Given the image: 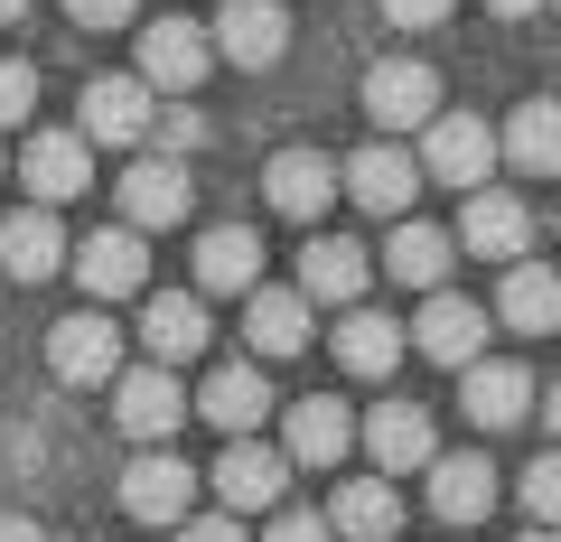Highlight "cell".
Returning a JSON list of instances; mask_svg holds the SVG:
<instances>
[{"label":"cell","mask_w":561,"mask_h":542,"mask_svg":"<svg viewBox=\"0 0 561 542\" xmlns=\"http://www.w3.org/2000/svg\"><path fill=\"white\" fill-rule=\"evenodd\" d=\"M486 169H496V131H486L478 113H440L421 131V178L431 187H468V197H478Z\"/></svg>","instance_id":"1"},{"label":"cell","mask_w":561,"mask_h":542,"mask_svg":"<svg viewBox=\"0 0 561 542\" xmlns=\"http://www.w3.org/2000/svg\"><path fill=\"white\" fill-rule=\"evenodd\" d=\"M365 113H375L383 131H431V122H440V76H431L421 57L365 66Z\"/></svg>","instance_id":"2"},{"label":"cell","mask_w":561,"mask_h":542,"mask_svg":"<svg viewBox=\"0 0 561 542\" xmlns=\"http://www.w3.org/2000/svg\"><path fill=\"white\" fill-rule=\"evenodd\" d=\"M187 505H197V468L179 449H140L122 468V515L131 523H187Z\"/></svg>","instance_id":"3"},{"label":"cell","mask_w":561,"mask_h":542,"mask_svg":"<svg viewBox=\"0 0 561 542\" xmlns=\"http://www.w3.org/2000/svg\"><path fill=\"white\" fill-rule=\"evenodd\" d=\"M20 178H28V197L57 216V206H76L84 187H94V141H84V131H28Z\"/></svg>","instance_id":"4"},{"label":"cell","mask_w":561,"mask_h":542,"mask_svg":"<svg viewBox=\"0 0 561 542\" xmlns=\"http://www.w3.org/2000/svg\"><path fill=\"white\" fill-rule=\"evenodd\" d=\"M486 327H496V319H486L478 300H459V290H431V300H421V319L402 327V337H412L431 365H459V374H468V365L486 356Z\"/></svg>","instance_id":"5"},{"label":"cell","mask_w":561,"mask_h":542,"mask_svg":"<svg viewBox=\"0 0 561 542\" xmlns=\"http://www.w3.org/2000/svg\"><path fill=\"white\" fill-rule=\"evenodd\" d=\"M113 422H122V440H150V449H160L169 430L187 422L179 374H169V365H131V374H113Z\"/></svg>","instance_id":"6"},{"label":"cell","mask_w":561,"mask_h":542,"mask_svg":"<svg viewBox=\"0 0 561 542\" xmlns=\"http://www.w3.org/2000/svg\"><path fill=\"white\" fill-rule=\"evenodd\" d=\"M337 197H356L365 216H402L421 197V160L393 150V141H365L356 160H337Z\"/></svg>","instance_id":"7"},{"label":"cell","mask_w":561,"mask_h":542,"mask_svg":"<svg viewBox=\"0 0 561 542\" xmlns=\"http://www.w3.org/2000/svg\"><path fill=\"white\" fill-rule=\"evenodd\" d=\"M524 243H534V206H524L515 187H478L468 216H459V253H486L496 272H515Z\"/></svg>","instance_id":"8"},{"label":"cell","mask_w":561,"mask_h":542,"mask_svg":"<svg viewBox=\"0 0 561 542\" xmlns=\"http://www.w3.org/2000/svg\"><path fill=\"white\" fill-rule=\"evenodd\" d=\"M160 122V94L140 76H94L84 84V141H113V150H140Z\"/></svg>","instance_id":"9"},{"label":"cell","mask_w":561,"mask_h":542,"mask_svg":"<svg viewBox=\"0 0 561 542\" xmlns=\"http://www.w3.org/2000/svg\"><path fill=\"white\" fill-rule=\"evenodd\" d=\"M262 197H272V216L319 224L328 206H337V160H328V150H272V169H262Z\"/></svg>","instance_id":"10"},{"label":"cell","mask_w":561,"mask_h":542,"mask_svg":"<svg viewBox=\"0 0 561 542\" xmlns=\"http://www.w3.org/2000/svg\"><path fill=\"white\" fill-rule=\"evenodd\" d=\"M206 20H150L140 28V84L150 94H187V84H206Z\"/></svg>","instance_id":"11"},{"label":"cell","mask_w":561,"mask_h":542,"mask_svg":"<svg viewBox=\"0 0 561 542\" xmlns=\"http://www.w3.org/2000/svg\"><path fill=\"white\" fill-rule=\"evenodd\" d=\"M346 449H356V422H346L337 393H309V402L280 412V459H290V468H337Z\"/></svg>","instance_id":"12"},{"label":"cell","mask_w":561,"mask_h":542,"mask_svg":"<svg viewBox=\"0 0 561 542\" xmlns=\"http://www.w3.org/2000/svg\"><path fill=\"white\" fill-rule=\"evenodd\" d=\"M47 365H57V383H113L122 374V327L76 309V319L47 327Z\"/></svg>","instance_id":"13"},{"label":"cell","mask_w":561,"mask_h":542,"mask_svg":"<svg viewBox=\"0 0 561 542\" xmlns=\"http://www.w3.org/2000/svg\"><path fill=\"white\" fill-rule=\"evenodd\" d=\"M206 47L225 66H272L290 47V20H280V0H225L216 20H206Z\"/></svg>","instance_id":"14"},{"label":"cell","mask_w":561,"mask_h":542,"mask_svg":"<svg viewBox=\"0 0 561 542\" xmlns=\"http://www.w3.org/2000/svg\"><path fill=\"white\" fill-rule=\"evenodd\" d=\"M76 281L94 290V300H131V290L150 281V243H140L131 224H103V234L76 243Z\"/></svg>","instance_id":"15"},{"label":"cell","mask_w":561,"mask_h":542,"mask_svg":"<svg viewBox=\"0 0 561 542\" xmlns=\"http://www.w3.org/2000/svg\"><path fill=\"white\" fill-rule=\"evenodd\" d=\"M122 224H131V234H150V224H179L187 216V169L179 160H160V150H140L131 169H122Z\"/></svg>","instance_id":"16"},{"label":"cell","mask_w":561,"mask_h":542,"mask_svg":"<svg viewBox=\"0 0 561 542\" xmlns=\"http://www.w3.org/2000/svg\"><path fill=\"white\" fill-rule=\"evenodd\" d=\"M187 412H206L225 440H253L262 412H272V383H262V365H216L206 393H187Z\"/></svg>","instance_id":"17"},{"label":"cell","mask_w":561,"mask_h":542,"mask_svg":"<svg viewBox=\"0 0 561 542\" xmlns=\"http://www.w3.org/2000/svg\"><path fill=\"white\" fill-rule=\"evenodd\" d=\"M280 486H290V459H280V449H262V440H234V449L216 459L225 515H262V505H280Z\"/></svg>","instance_id":"18"},{"label":"cell","mask_w":561,"mask_h":542,"mask_svg":"<svg viewBox=\"0 0 561 542\" xmlns=\"http://www.w3.org/2000/svg\"><path fill=\"white\" fill-rule=\"evenodd\" d=\"M365 449H375V477H412V468L440 459V449H431V412H421V402H375Z\"/></svg>","instance_id":"19"},{"label":"cell","mask_w":561,"mask_h":542,"mask_svg":"<svg viewBox=\"0 0 561 542\" xmlns=\"http://www.w3.org/2000/svg\"><path fill=\"white\" fill-rule=\"evenodd\" d=\"M486 319H505L515 337H552L561 327V272L552 262H515L496 281V309H486Z\"/></svg>","instance_id":"20"},{"label":"cell","mask_w":561,"mask_h":542,"mask_svg":"<svg viewBox=\"0 0 561 542\" xmlns=\"http://www.w3.org/2000/svg\"><path fill=\"white\" fill-rule=\"evenodd\" d=\"M421 477H431V515H440V523H486V515H496V468H486L478 449L431 459Z\"/></svg>","instance_id":"21"},{"label":"cell","mask_w":561,"mask_h":542,"mask_svg":"<svg viewBox=\"0 0 561 542\" xmlns=\"http://www.w3.org/2000/svg\"><path fill=\"white\" fill-rule=\"evenodd\" d=\"M449 262H459V234L449 224H393V243H383V272H393L402 290H449Z\"/></svg>","instance_id":"22"},{"label":"cell","mask_w":561,"mask_h":542,"mask_svg":"<svg viewBox=\"0 0 561 542\" xmlns=\"http://www.w3.org/2000/svg\"><path fill=\"white\" fill-rule=\"evenodd\" d=\"M534 393H542V383L534 374H524V365H496V356H478V365H468V422H478V430H515L524 422V412H534Z\"/></svg>","instance_id":"23"},{"label":"cell","mask_w":561,"mask_h":542,"mask_svg":"<svg viewBox=\"0 0 561 542\" xmlns=\"http://www.w3.org/2000/svg\"><path fill=\"white\" fill-rule=\"evenodd\" d=\"M197 290H206V300H225V290L253 300V290H262V234H253V224H216V234L197 243Z\"/></svg>","instance_id":"24"},{"label":"cell","mask_w":561,"mask_h":542,"mask_svg":"<svg viewBox=\"0 0 561 542\" xmlns=\"http://www.w3.org/2000/svg\"><path fill=\"white\" fill-rule=\"evenodd\" d=\"M365 272H375V262H365L356 253V243H337V234H319V243H309V253H300V300L309 309H365Z\"/></svg>","instance_id":"25"},{"label":"cell","mask_w":561,"mask_h":542,"mask_svg":"<svg viewBox=\"0 0 561 542\" xmlns=\"http://www.w3.org/2000/svg\"><path fill=\"white\" fill-rule=\"evenodd\" d=\"M393 523H402L393 477H346L337 496H328V533L337 542H393Z\"/></svg>","instance_id":"26"},{"label":"cell","mask_w":561,"mask_h":542,"mask_svg":"<svg viewBox=\"0 0 561 542\" xmlns=\"http://www.w3.org/2000/svg\"><path fill=\"white\" fill-rule=\"evenodd\" d=\"M57 262H66V234H57L47 206H20V216L0 224V281H47Z\"/></svg>","instance_id":"27"},{"label":"cell","mask_w":561,"mask_h":542,"mask_svg":"<svg viewBox=\"0 0 561 542\" xmlns=\"http://www.w3.org/2000/svg\"><path fill=\"white\" fill-rule=\"evenodd\" d=\"M328 346H337V365H346V374L383 383V374L402 365V346H412V337H402V327L383 319V309H346V319H337V337H328Z\"/></svg>","instance_id":"28"},{"label":"cell","mask_w":561,"mask_h":542,"mask_svg":"<svg viewBox=\"0 0 561 542\" xmlns=\"http://www.w3.org/2000/svg\"><path fill=\"white\" fill-rule=\"evenodd\" d=\"M243 337H253V356H300L319 327H309L300 290H253V300H243Z\"/></svg>","instance_id":"29"},{"label":"cell","mask_w":561,"mask_h":542,"mask_svg":"<svg viewBox=\"0 0 561 542\" xmlns=\"http://www.w3.org/2000/svg\"><path fill=\"white\" fill-rule=\"evenodd\" d=\"M140 337H150V356H160V365L206 356V300H187V290H160V300L140 309Z\"/></svg>","instance_id":"30"},{"label":"cell","mask_w":561,"mask_h":542,"mask_svg":"<svg viewBox=\"0 0 561 542\" xmlns=\"http://www.w3.org/2000/svg\"><path fill=\"white\" fill-rule=\"evenodd\" d=\"M496 160L505 169H561V103H524V113L505 122Z\"/></svg>","instance_id":"31"},{"label":"cell","mask_w":561,"mask_h":542,"mask_svg":"<svg viewBox=\"0 0 561 542\" xmlns=\"http://www.w3.org/2000/svg\"><path fill=\"white\" fill-rule=\"evenodd\" d=\"M28 113H38V66H28V57H0V131L28 122Z\"/></svg>","instance_id":"32"},{"label":"cell","mask_w":561,"mask_h":542,"mask_svg":"<svg viewBox=\"0 0 561 542\" xmlns=\"http://www.w3.org/2000/svg\"><path fill=\"white\" fill-rule=\"evenodd\" d=\"M150 131H160V160H187V150L206 141V113H197V103H160Z\"/></svg>","instance_id":"33"},{"label":"cell","mask_w":561,"mask_h":542,"mask_svg":"<svg viewBox=\"0 0 561 542\" xmlns=\"http://www.w3.org/2000/svg\"><path fill=\"white\" fill-rule=\"evenodd\" d=\"M524 515H534V523H561V449L524 468Z\"/></svg>","instance_id":"34"},{"label":"cell","mask_w":561,"mask_h":542,"mask_svg":"<svg viewBox=\"0 0 561 542\" xmlns=\"http://www.w3.org/2000/svg\"><path fill=\"white\" fill-rule=\"evenodd\" d=\"M449 10H459V0H383V20H393V28H440Z\"/></svg>","instance_id":"35"},{"label":"cell","mask_w":561,"mask_h":542,"mask_svg":"<svg viewBox=\"0 0 561 542\" xmlns=\"http://www.w3.org/2000/svg\"><path fill=\"white\" fill-rule=\"evenodd\" d=\"M66 20H84V28H131V0H66Z\"/></svg>","instance_id":"36"},{"label":"cell","mask_w":561,"mask_h":542,"mask_svg":"<svg viewBox=\"0 0 561 542\" xmlns=\"http://www.w3.org/2000/svg\"><path fill=\"white\" fill-rule=\"evenodd\" d=\"M262 542H337V533H328V515H272Z\"/></svg>","instance_id":"37"},{"label":"cell","mask_w":561,"mask_h":542,"mask_svg":"<svg viewBox=\"0 0 561 542\" xmlns=\"http://www.w3.org/2000/svg\"><path fill=\"white\" fill-rule=\"evenodd\" d=\"M179 542H253V533H243L234 515H187V523H179Z\"/></svg>","instance_id":"38"},{"label":"cell","mask_w":561,"mask_h":542,"mask_svg":"<svg viewBox=\"0 0 561 542\" xmlns=\"http://www.w3.org/2000/svg\"><path fill=\"white\" fill-rule=\"evenodd\" d=\"M0 542H47V533H38L28 515H0Z\"/></svg>","instance_id":"39"},{"label":"cell","mask_w":561,"mask_h":542,"mask_svg":"<svg viewBox=\"0 0 561 542\" xmlns=\"http://www.w3.org/2000/svg\"><path fill=\"white\" fill-rule=\"evenodd\" d=\"M486 10H496V20H534L542 0H486Z\"/></svg>","instance_id":"40"},{"label":"cell","mask_w":561,"mask_h":542,"mask_svg":"<svg viewBox=\"0 0 561 542\" xmlns=\"http://www.w3.org/2000/svg\"><path fill=\"white\" fill-rule=\"evenodd\" d=\"M542 422H552V440H561V383H552V393H542Z\"/></svg>","instance_id":"41"},{"label":"cell","mask_w":561,"mask_h":542,"mask_svg":"<svg viewBox=\"0 0 561 542\" xmlns=\"http://www.w3.org/2000/svg\"><path fill=\"white\" fill-rule=\"evenodd\" d=\"M20 10H28V0H0V20H20Z\"/></svg>","instance_id":"42"},{"label":"cell","mask_w":561,"mask_h":542,"mask_svg":"<svg viewBox=\"0 0 561 542\" xmlns=\"http://www.w3.org/2000/svg\"><path fill=\"white\" fill-rule=\"evenodd\" d=\"M524 542H552V533H524Z\"/></svg>","instance_id":"43"},{"label":"cell","mask_w":561,"mask_h":542,"mask_svg":"<svg viewBox=\"0 0 561 542\" xmlns=\"http://www.w3.org/2000/svg\"><path fill=\"white\" fill-rule=\"evenodd\" d=\"M0 178H10V160H0Z\"/></svg>","instance_id":"44"}]
</instances>
